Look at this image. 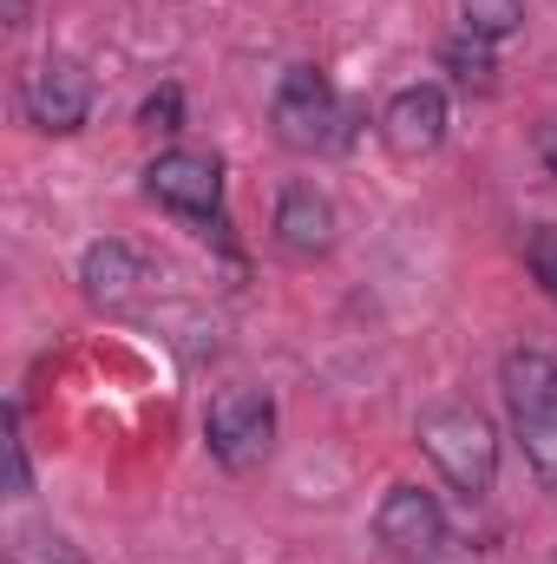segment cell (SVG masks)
Segmentation results:
<instances>
[{
    "mask_svg": "<svg viewBox=\"0 0 557 564\" xmlns=\"http://www.w3.org/2000/svg\"><path fill=\"white\" fill-rule=\"evenodd\" d=\"M92 73L79 66V59H66V53H46L26 79H20V112L40 126V132H79L86 119H92Z\"/></svg>",
    "mask_w": 557,
    "mask_h": 564,
    "instance_id": "5b68a950",
    "label": "cell"
},
{
    "mask_svg": "<svg viewBox=\"0 0 557 564\" xmlns=\"http://www.w3.org/2000/svg\"><path fill=\"white\" fill-rule=\"evenodd\" d=\"M374 539L387 558H433L446 545V512L426 486H387L381 512H374Z\"/></svg>",
    "mask_w": 557,
    "mask_h": 564,
    "instance_id": "52a82bcc",
    "label": "cell"
},
{
    "mask_svg": "<svg viewBox=\"0 0 557 564\" xmlns=\"http://www.w3.org/2000/svg\"><path fill=\"white\" fill-rule=\"evenodd\" d=\"M144 197L164 204V210H177V217H190V224H217V210H223V164L210 151H184L177 144V151L151 158Z\"/></svg>",
    "mask_w": 557,
    "mask_h": 564,
    "instance_id": "8992f818",
    "label": "cell"
},
{
    "mask_svg": "<svg viewBox=\"0 0 557 564\" xmlns=\"http://www.w3.org/2000/svg\"><path fill=\"white\" fill-rule=\"evenodd\" d=\"M459 13H466V33L479 40H505L525 26V0H459Z\"/></svg>",
    "mask_w": 557,
    "mask_h": 564,
    "instance_id": "4fadbf2b",
    "label": "cell"
},
{
    "mask_svg": "<svg viewBox=\"0 0 557 564\" xmlns=\"http://www.w3.org/2000/svg\"><path fill=\"white\" fill-rule=\"evenodd\" d=\"M532 151H538V164H545V171L557 177V112L545 119V126H538V132H532Z\"/></svg>",
    "mask_w": 557,
    "mask_h": 564,
    "instance_id": "e0dca14e",
    "label": "cell"
},
{
    "mask_svg": "<svg viewBox=\"0 0 557 564\" xmlns=\"http://www.w3.org/2000/svg\"><path fill=\"white\" fill-rule=\"evenodd\" d=\"M204 440L223 473H256L276 446V401L263 388H223L204 414Z\"/></svg>",
    "mask_w": 557,
    "mask_h": 564,
    "instance_id": "3957f363",
    "label": "cell"
},
{
    "mask_svg": "<svg viewBox=\"0 0 557 564\" xmlns=\"http://www.w3.org/2000/svg\"><path fill=\"white\" fill-rule=\"evenodd\" d=\"M276 243L288 257H302V263H315V257H328L335 250V230H341V217H335V197L328 191H315V184H288L276 197Z\"/></svg>",
    "mask_w": 557,
    "mask_h": 564,
    "instance_id": "9c48e42d",
    "label": "cell"
},
{
    "mask_svg": "<svg viewBox=\"0 0 557 564\" xmlns=\"http://www.w3.org/2000/svg\"><path fill=\"white\" fill-rule=\"evenodd\" d=\"M139 126L144 132H177V126H184V93H177V86H157L139 106Z\"/></svg>",
    "mask_w": 557,
    "mask_h": 564,
    "instance_id": "5bb4252c",
    "label": "cell"
},
{
    "mask_svg": "<svg viewBox=\"0 0 557 564\" xmlns=\"http://www.w3.org/2000/svg\"><path fill=\"white\" fill-rule=\"evenodd\" d=\"M270 126L288 151H328V144L348 139L341 132V99H335L321 66H288L282 73L276 99H270Z\"/></svg>",
    "mask_w": 557,
    "mask_h": 564,
    "instance_id": "277c9868",
    "label": "cell"
},
{
    "mask_svg": "<svg viewBox=\"0 0 557 564\" xmlns=\"http://www.w3.org/2000/svg\"><path fill=\"white\" fill-rule=\"evenodd\" d=\"M446 126H452V112H446L439 86H401L381 112V144L414 164V158H433L446 144Z\"/></svg>",
    "mask_w": 557,
    "mask_h": 564,
    "instance_id": "ba28073f",
    "label": "cell"
},
{
    "mask_svg": "<svg viewBox=\"0 0 557 564\" xmlns=\"http://www.w3.org/2000/svg\"><path fill=\"white\" fill-rule=\"evenodd\" d=\"M144 282H151V263H144L132 243H119V237H99L79 257V289H86L92 308H132L144 295Z\"/></svg>",
    "mask_w": 557,
    "mask_h": 564,
    "instance_id": "30bf717a",
    "label": "cell"
},
{
    "mask_svg": "<svg viewBox=\"0 0 557 564\" xmlns=\"http://www.w3.org/2000/svg\"><path fill=\"white\" fill-rule=\"evenodd\" d=\"M7 564H86V552H79L66 532H53V525H33V532H13Z\"/></svg>",
    "mask_w": 557,
    "mask_h": 564,
    "instance_id": "7c38bea8",
    "label": "cell"
},
{
    "mask_svg": "<svg viewBox=\"0 0 557 564\" xmlns=\"http://www.w3.org/2000/svg\"><path fill=\"white\" fill-rule=\"evenodd\" d=\"M7 7V26H26V13H33V0H0Z\"/></svg>",
    "mask_w": 557,
    "mask_h": 564,
    "instance_id": "ac0fdd59",
    "label": "cell"
},
{
    "mask_svg": "<svg viewBox=\"0 0 557 564\" xmlns=\"http://www.w3.org/2000/svg\"><path fill=\"white\" fill-rule=\"evenodd\" d=\"M419 453L439 466V479L459 499H485L499 486V433L466 401H446V408L419 414Z\"/></svg>",
    "mask_w": 557,
    "mask_h": 564,
    "instance_id": "7a4b0ae2",
    "label": "cell"
},
{
    "mask_svg": "<svg viewBox=\"0 0 557 564\" xmlns=\"http://www.w3.org/2000/svg\"><path fill=\"white\" fill-rule=\"evenodd\" d=\"M439 73L459 86V93H492L499 86V59H492V40H479V33H452V40H439Z\"/></svg>",
    "mask_w": 557,
    "mask_h": 564,
    "instance_id": "8fae6325",
    "label": "cell"
},
{
    "mask_svg": "<svg viewBox=\"0 0 557 564\" xmlns=\"http://www.w3.org/2000/svg\"><path fill=\"white\" fill-rule=\"evenodd\" d=\"M525 263H532V276L557 295V224H538V230L525 237Z\"/></svg>",
    "mask_w": 557,
    "mask_h": 564,
    "instance_id": "9a60e30c",
    "label": "cell"
},
{
    "mask_svg": "<svg viewBox=\"0 0 557 564\" xmlns=\"http://www.w3.org/2000/svg\"><path fill=\"white\" fill-rule=\"evenodd\" d=\"M26 440H20V414H7V492L13 499H26Z\"/></svg>",
    "mask_w": 557,
    "mask_h": 564,
    "instance_id": "2e32d148",
    "label": "cell"
},
{
    "mask_svg": "<svg viewBox=\"0 0 557 564\" xmlns=\"http://www.w3.org/2000/svg\"><path fill=\"white\" fill-rule=\"evenodd\" d=\"M499 388H505L512 433L525 446V466L538 473L545 492H557V348L551 341L512 348L505 368H499Z\"/></svg>",
    "mask_w": 557,
    "mask_h": 564,
    "instance_id": "6da1fadb",
    "label": "cell"
}]
</instances>
